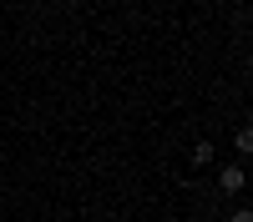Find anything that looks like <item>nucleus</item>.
<instances>
[{
  "mask_svg": "<svg viewBox=\"0 0 253 222\" xmlns=\"http://www.w3.org/2000/svg\"><path fill=\"white\" fill-rule=\"evenodd\" d=\"M243 182H248V177H243L238 161H228V167L218 172V187H223V192H243Z\"/></svg>",
  "mask_w": 253,
  "mask_h": 222,
  "instance_id": "f257e3e1",
  "label": "nucleus"
},
{
  "mask_svg": "<svg viewBox=\"0 0 253 222\" xmlns=\"http://www.w3.org/2000/svg\"><path fill=\"white\" fill-rule=\"evenodd\" d=\"M208 161H213V147H208V141H193V167H208Z\"/></svg>",
  "mask_w": 253,
  "mask_h": 222,
  "instance_id": "f03ea898",
  "label": "nucleus"
},
{
  "mask_svg": "<svg viewBox=\"0 0 253 222\" xmlns=\"http://www.w3.org/2000/svg\"><path fill=\"white\" fill-rule=\"evenodd\" d=\"M233 147H238V152H253V127H238V136H233Z\"/></svg>",
  "mask_w": 253,
  "mask_h": 222,
  "instance_id": "7ed1b4c3",
  "label": "nucleus"
},
{
  "mask_svg": "<svg viewBox=\"0 0 253 222\" xmlns=\"http://www.w3.org/2000/svg\"><path fill=\"white\" fill-rule=\"evenodd\" d=\"M233 222H253V212H248V207H243V212H233Z\"/></svg>",
  "mask_w": 253,
  "mask_h": 222,
  "instance_id": "20e7f679",
  "label": "nucleus"
}]
</instances>
